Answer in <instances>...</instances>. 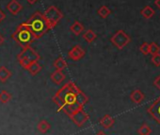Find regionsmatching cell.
I'll use <instances>...</instances> for the list:
<instances>
[{
  "label": "cell",
  "mask_w": 160,
  "mask_h": 135,
  "mask_svg": "<svg viewBox=\"0 0 160 135\" xmlns=\"http://www.w3.org/2000/svg\"><path fill=\"white\" fill-rule=\"evenodd\" d=\"M80 89L72 82L69 81L53 96L52 100L58 105L59 111L64 106H71L76 104V93Z\"/></svg>",
  "instance_id": "1"
},
{
  "label": "cell",
  "mask_w": 160,
  "mask_h": 135,
  "mask_svg": "<svg viewBox=\"0 0 160 135\" xmlns=\"http://www.w3.org/2000/svg\"><path fill=\"white\" fill-rule=\"evenodd\" d=\"M25 23L35 36L36 40L42 37L49 29H51L43 13H41L39 12L33 13L31 17Z\"/></svg>",
  "instance_id": "2"
},
{
  "label": "cell",
  "mask_w": 160,
  "mask_h": 135,
  "mask_svg": "<svg viewBox=\"0 0 160 135\" xmlns=\"http://www.w3.org/2000/svg\"><path fill=\"white\" fill-rule=\"evenodd\" d=\"M12 38L22 47H28L30 46V44L36 40L33 33L30 31L28 27L26 25V23H23L17 27L13 34L12 35Z\"/></svg>",
  "instance_id": "3"
},
{
  "label": "cell",
  "mask_w": 160,
  "mask_h": 135,
  "mask_svg": "<svg viewBox=\"0 0 160 135\" xmlns=\"http://www.w3.org/2000/svg\"><path fill=\"white\" fill-rule=\"evenodd\" d=\"M40 59H41V56L39 55V53H37L35 49H33L31 46L23 48L22 51L17 55V60L20 65L24 69H27V70L32 62L39 61Z\"/></svg>",
  "instance_id": "4"
},
{
  "label": "cell",
  "mask_w": 160,
  "mask_h": 135,
  "mask_svg": "<svg viewBox=\"0 0 160 135\" xmlns=\"http://www.w3.org/2000/svg\"><path fill=\"white\" fill-rule=\"evenodd\" d=\"M43 15L50 29H54L63 17L62 13L56 6H50L47 10H45V12L43 13Z\"/></svg>",
  "instance_id": "5"
},
{
  "label": "cell",
  "mask_w": 160,
  "mask_h": 135,
  "mask_svg": "<svg viewBox=\"0 0 160 135\" xmlns=\"http://www.w3.org/2000/svg\"><path fill=\"white\" fill-rule=\"evenodd\" d=\"M131 39L130 37L123 31V30H118L111 38H110V42L112 43L113 45H115L118 49H122L123 47H125L129 43H130Z\"/></svg>",
  "instance_id": "6"
},
{
  "label": "cell",
  "mask_w": 160,
  "mask_h": 135,
  "mask_svg": "<svg viewBox=\"0 0 160 135\" xmlns=\"http://www.w3.org/2000/svg\"><path fill=\"white\" fill-rule=\"evenodd\" d=\"M69 117L72 120V122L79 127H83L88 121H89V115L86 113V112L83 110V108H79L75 111H73Z\"/></svg>",
  "instance_id": "7"
},
{
  "label": "cell",
  "mask_w": 160,
  "mask_h": 135,
  "mask_svg": "<svg viewBox=\"0 0 160 135\" xmlns=\"http://www.w3.org/2000/svg\"><path fill=\"white\" fill-rule=\"evenodd\" d=\"M148 113L160 125V96H158L147 110Z\"/></svg>",
  "instance_id": "8"
},
{
  "label": "cell",
  "mask_w": 160,
  "mask_h": 135,
  "mask_svg": "<svg viewBox=\"0 0 160 135\" xmlns=\"http://www.w3.org/2000/svg\"><path fill=\"white\" fill-rule=\"evenodd\" d=\"M85 56V50L80 45H74L69 52L68 57L72 60H79Z\"/></svg>",
  "instance_id": "9"
},
{
  "label": "cell",
  "mask_w": 160,
  "mask_h": 135,
  "mask_svg": "<svg viewBox=\"0 0 160 135\" xmlns=\"http://www.w3.org/2000/svg\"><path fill=\"white\" fill-rule=\"evenodd\" d=\"M23 9V6L17 1V0H11L7 5V10L12 14L17 15Z\"/></svg>",
  "instance_id": "10"
},
{
  "label": "cell",
  "mask_w": 160,
  "mask_h": 135,
  "mask_svg": "<svg viewBox=\"0 0 160 135\" xmlns=\"http://www.w3.org/2000/svg\"><path fill=\"white\" fill-rule=\"evenodd\" d=\"M114 124H115V119L110 114H106L100 119V125L107 129L112 127Z\"/></svg>",
  "instance_id": "11"
},
{
  "label": "cell",
  "mask_w": 160,
  "mask_h": 135,
  "mask_svg": "<svg viewBox=\"0 0 160 135\" xmlns=\"http://www.w3.org/2000/svg\"><path fill=\"white\" fill-rule=\"evenodd\" d=\"M144 98H145L144 94H143L140 90H138V89L134 90V91L131 93V95H130V99H131L132 102H134L135 104H140V103L144 100Z\"/></svg>",
  "instance_id": "12"
},
{
  "label": "cell",
  "mask_w": 160,
  "mask_h": 135,
  "mask_svg": "<svg viewBox=\"0 0 160 135\" xmlns=\"http://www.w3.org/2000/svg\"><path fill=\"white\" fill-rule=\"evenodd\" d=\"M65 75H64V73L62 72V71H59V70H56L54 73H52V75H51V80L55 83V84H57V85H59V84H61L63 81H64V80H65Z\"/></svg>",
  "instance_id": "13"
},
{
  "label": "cell",
  "mask_w": 160,
  "mask_h": 135,
  "mask_svg": "<svg viewBox=\"0 0 160 135\" xmlns=\"http://www.w3.org/2000/svg\"><path fill=\"white\" fill-rule=\"evenodd\" d=\"M89 101V97L88 96H86L81 90H79L76 93V102L78 105H80L81 107H84Z\"/></svg>",
  "instance_id": "14"
},
{
  "label": "cell",
  "mask_w": 160,
  "mask_h": 135,
  "mask_svg": "<svg viewBox=\"0 0 160 135\" xmlns=\"http://www.w3.org/2000/svg\"><path fill=\"white\" fill-rule=\"evenodd\" d=\"M70 30L74 34V35H76V36H78V35H80L82 32H83V30H84V27H83V25L80 23V22H78V21H75L71 27H70Z\"/></svg>",
  "instance_id": "15"
},
{
  "label": "cell",
  "mask_w": 160,
  "mask_h": 135,
  "mask_svg": "<svg viewBox=\"0 0 160 135\" xmlns=\"http://www.w3.org/2000/svg\"><path fill=\"white\" fill-rule=\"evenodd\" d=\"M12 76V72L5 66H1L0 67V81L1 82H5L7 81Z\"/></svg>",
  "instance_id": "16"
},
{
  "label": "cell",
  "mask_w": 160,
  "mask_h": 135,
  "mask_svg": "<svg viewBox=\"0 0 160 135\" xmlns=\"http://www.w3.org/2000/svg\"><path fill=\"white\" fill-rule=\"evenodd\" d=\"M154 10L150 7V6H145L141 11H140V14L142 15V17L144 19H151L153 15H154Z\"/></svg>",
  "instance_id": "17"
},
{
  "label": "cell",
  "mask_w": 160,
  "mask_h": 135,
  "mask_svg": "<svg viewBox=\"0 0 160 135\" xmlns=\"http://www.w3.org/2000/svg\"><path fill=\"white\" fill-rule=\"evenodd\" d=\"M37 128L41 133L44 134L49 131V129L51 128V125L46 120H41L37 125Z\"/></svg>",
  "instance_id": "18"
},
{
  "label": "cell",
  "mask_w": 160,
  "mask_h": 135,
  "mask_svg": "<svg viewBox=\"0 0 160 135\" xmlns=\"http://www.w3.org/2000/svg\"><path fill=\"white\" fill-rule=\"evenodd\" d=\"M53 65H54V67L56 68V70L62 71V70H64V69L66 68V67H67V62L64 60L63 58L59 57V58H58V59L54 61Z\"/></svg>",
  "instance_id": "19"
},
{
  "label": "cell",
  "mask_w": 160,
  "mask_h": 135,
  "mask_svg": "<svg viewBox=\"0 0 160 135\" xmlns=\"http://www.w3.org/2000/svg\"><path fill=\"white\" fill-rule=\"evenodd\" d=\"M28 72H29L31 75L35 76V75H37V74L42 70V66L40 65V63H39L38 61H35V62H32V63L29 65V67L28 68Z\"/></svg>",
  "instance_id": "20"
},
{
  "label": "cell",
  "mask_w": 160,
  "mask_h": 135,
  "mask_svg": "<svg viewBox=\"0 0 160 135\" xmlns=\"http://www.w3.org/2000/svg\"><path fill=\"white\" fill-rule=\"evenodd\" d=\"M96 34H95V32L93 31V30H92V29H89V30H87L85 33H84V35H83V38L88 42V43H92L95 39H96Z\"/></svg>",
  "instance_id": "21"
},
{
  "label": "cell",
  "mask_w": 160,
  "mask_h": 135,
  "mask_svg": "<svg viewBox=\"0 0 160 135\" xmlns=\"http://www.w3.org/2000/svg\"><path fill=\"white\" fill-rule=\"evenodd\" d=\"M138 133L139 135H150L152 133V128L149 125L147 124H143L142 126L139 127V128L138 129Z\"/></svg>",
  "instance_id": "22"
},
{
  "label": "cell",
  "mask_w": 160,
  "mask_h": 135,
  "mask_svg": "<svg viewBox=\"0 0 160 135\" xmlns=\"http://www.w3.org/2000/svg\"><path fill=\"white\" fill-rule=\"evenodd\" d=\"M97 13L99 14L100 17H102V18H107L108 15H110L111 11L109 10L108 7H107V6H102V7H100L99 10L97 11Z\"/></svg>",
  "instance_id": "23"
},
{
  "label": "cell",
  "mask_w": 160,
  "mask_h": 135,
  "mask_svg": "<svg viewBox=\"0 0 160 135\" xmlns=\"http://www.w3.org/2000/svg\"><path fill=\"white\" fill-rule=\"evenodd\" d=\"M11 99H12V95L9 92H7L5 90L0 92V101H1L3 104H7Z\"/></svg>",
  "instance_id": "24"
},
{
  "label": "cell",
  "mask_w": 160,
  "mask_h": 135,
  "mask_svg": "<svg viewBox=\"0 0 160 135\" xmlns=\"http://www.w3.org/2000/svg\"><path fill=\"white\" fill-rule=\"evenodd\" d=\"M160 52V46L156 44V43H152L150 44V54L152 56L159 54Z\"/></svg>",
  "instance_id": "25"
},
{
  "label": "cell",
  "mask_w": 160,
  "mask_h": 135,
  "mask_svg": "<svg viewBox=\"0 0 160 135\" xmlns=\"http://www.w3.org/2000/svg\"><path fill=\"white\" fill-rule=\"evenodd\" d=\"M139 50H140V52H141L143 55H148V54H150V44H148V43H143V44L140 45Z\"/></svg>",
  "instance_id": "26"
},
{
  "label": "cell",
  "mask_w": 160,
  "mask_h": 135,
  "mask_svg": "<svg viewBox=\"0 0 160 135\" xmlns=\"http://www.w3.org/2000/svg\"><path fill=\"white\" fill-rule=\"evenodd\" d=\"M151 60L155 66H160V54H156V55L152 56Z\"/></svg>",
  "instance_id": "27"
},
{
  "label": "cell",
  "mask_w": 160,
  "mask_h": 135,
  "mask_svg": "<svg viewBox=\"0 0 160 135\" xmlns=\"http://www.w3.org/2000/svg\"><path fill=\"white\" fill-rule=\"evenodd\" d=\"M153 85L160 91V75L157 78H155V80H153Z\"/></svg>",
  "instance_id": "28"
},
{
  "label": "cell",
  "mask_w": 160,
  "mask_h": 135,
  "mask_svg": "<svg viewBox=\"0 0 160 135\" xmlns=\"http://www.w3.org/2000/svg\"><path fill=\"white\" fill-rule=\"evenodd\" d=\"M5 18H6V14L1 10H0V23H1Z\"/></svg>",
  "instance_id": "29"
},
{
  "label": "cell",
  "mask_w": 160,
  "mask_h": 135,
  "mask_svg": "<svg viewBox=\"0 0 160 135\" xmlns=\"http://www.w3.org/2000/svg\"><path fill=\"white\" fill-rule=\"evenodd\" d=\"M4 42H5V38H4V36H3L1 33H0V45L3 44Z\"/></svg>",
  "instance_id": "30"
},
{
  "label": "cell",
  "mask_w": 160,
  "mask_h": 135,
  "mask_svg": "<svg viewBox=\"0 0 160 135\" xmlns=\"http://www.w3.org/2000/svg\"><path fill=\"white\" fill-rule=\"evenodd\" d=\"M154 4H155V6L160 10V0H155V1H154Z\"/></svg>",
  "instance_id": "31"
},
{
  "label": "cell",
  "mask_w": 160,
  "mask_h": 135,
  "mask_svg": "<svg viewBox=\"0 0 160 135\" xmlns=\"http://www.w3.org/2000/svg\"><path fill=\"white\" fill-rule=\"evenodd\" d=\"M27 1H28L29 4H35V3L38 1V0H27Z\"/></svg>",
  "instance_id": "32"
},
{
  "label": "cell",
  "mask_w": 160,
  "mask_h": 135,
  "mask_svg": "<svg viewBox=\"0 0 160 135\" xmlns=\"http://www.w3.org/2000/svg\"><path fill=\"white\" fill-rule=\"evenodd\" d=\"M96 135H107V134H106V133H105V132H104L103 130H101V131H99V132H98V133H97Z\"/></svg>",
  "instance_id": "33"
}]
</instances>
